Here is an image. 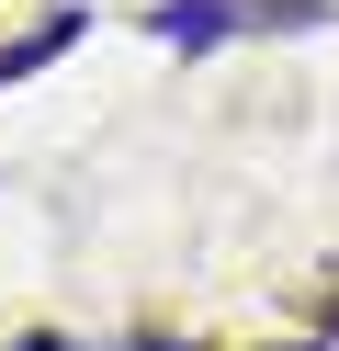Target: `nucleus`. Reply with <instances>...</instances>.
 <instances>
[{"mask_svg": "<svg viewBox=\"0 0 339 351\" xmlns=\"http://www.w3.org/2000/svg\"><path fill=\"white\" fill-rule=\"evenodd\" d=\"M316 0H170L158 12V34L170 46H203V34H238V23H305Z\"/></svg>", "mask_w": 339, "mask_h": 351, "instance_id": "1", "label": "nucleus"}, {"mask_svg": "<svg viewBox=\"0 0 339 351\" xmlns=\"http://www.w3.org/2000/svg\"><path fill=\"white\" fill-rule=\"evenodd\" d=\"M68 34H79V12H57V23H34V34H12V46H0V80H23V69H45V57L68 46Z\"/></svg>", "mask_w": 339, "mask_h": 351, "instance_id": "2", "label": "nucleus"}, {"mask_svg": "<svg viewBox=\"0 0 339 351\" xmlns=\"http://www.w3.org/2000/svg\"><path fill=\"white\" fill-rule=\"evenodd\" d=\"M23 351H68V340H23Z\"/></svg>", "mask_w": 339, "mask_h": 351, "instance_id": "3", "label": "nucleus"}]
</instances>
